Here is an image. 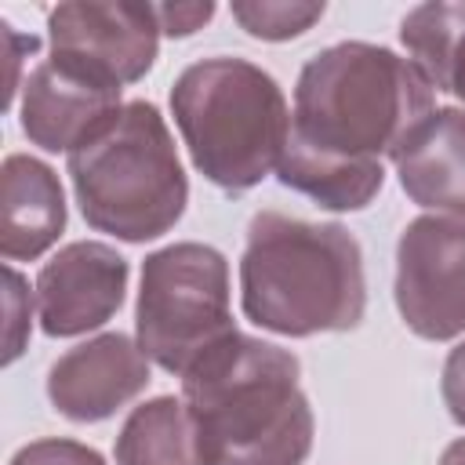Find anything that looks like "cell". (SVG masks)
<instances>
[{
    "label": "cell",
    "instance_id": "1",
    "mask_svg": "<svg viewBox=\"0 0 465 465\" xmlns=\"http://www.w3.org/2000/svg\"><path fill=\"white\" fill-rule=\"evenodd\" d=\"M425 73L392 47L341 40L316 51L294 84L287 145L341 163L396 160L436 109Z\"/></svg>",
    "mask_w": 465,
    "mask_h": 465
},
{
    "label": "cell",
    "instance_id": "2",
    "mask_svg": "<svg viewBox=\"0 0 465 465\" xmlns=\"http://www.w3.org/2000/svg\"><path fill=\"white\" fill-rule=\"evenodd\" d=\"M298 378L291 349L240 331L196 360L182 378V400L207 465H302L316 418Z\"/></svg>",
    "mask_w": 465,
    "mask_h": 465
},
{
    "label": "cell",
    "instance_id": "3",
    "mask_svg": "<svg viewBox=\"0 0 465 465\" xmlns=\"http://www.w3.org/2000/svg\"><path fill=\"white\" fill-rule=\"evenodd\" d=\"M240 305L283 338L352 331L367 309L360 240L338 222L258 211L240 254Z\"/></svg>",
    "mask_w": 465,
    "mask_h": 465
},
{
    "label": "cell",
    "instance_id": "4",
    "mask_svg": "<svg viewBox=\"0 0 465 465\" xmlns=\"http://www.w3.org/2000/svg\"><path fill=\"white\" fill-rule=\"evenodd\" d=\"M171 116L193 167L225 193H247L276 174L291 138L276 76L232 54L185 65L171 84Z\"/></svg>",
    "mask_w": 465,
    "mask_h": 465
},
{
    "label": "cell",
    "instance_id": "5",
    "mask_svg": "<svg viewBox=\"0 0 465 465\" xmlns=\"http://www.w3.org/2000/svg\"><path fill=\"white\" fill-rule=\"evenodd\" d=\"M73 196L94 232L145 243L178 225L189 203V178L167 120L145 98L94 131L65 160Z\"/></svg>",
    "mask_w": 465,
    "mask_h": 465
},
{
    "label": "cell",
    "instance_id": "6",
    "mask_svg": "<svg viewBox=\"0 0 465 465\" xmlns=\"http://www.w3.org/2000/svg\"><path fill=\"white\" fill-rule=\"evenodd\" d=\"M236 334L229 262L218 247L178 240L142 262L134 341L174 378Z\"/></svg>",
    "mask_w": 465,
    "mask_h": 465
},
{
    "label": "cell",
    "instance_id": "7",
    "mask_svg": "<svg viewBox=\"0 0 465 465\" xmlns=\"http://www.w3.org/2000/svg\"><path fill=\"white\" fill-rule=\"evenodd\" d=\"M396 309L425 341L465 334V218L421 214L396 240Z\"/></svg>",
    "mask_w": 465,
    "mask_h": 465
},
{
    "label": "cell",
    "instance_id": "8",
    "mask_svg": "<svg viewBox=\"0 0 465 465\" xmlns=\"http://www.w3.org/2000/svg\"><path fill=\"white\" fill-rule=\"evenodd\" d=\"M51 58L113 87L138 84L160 51L156 4L65 0L47 11Z\"/></svg>",
    "mask_w": 465,
    "mask_h": 465
},
{
    "label": "cell",
    "instance_id": "9",
    "mask_svg": "<svg viewBox=\"0 0 465 465\" xmlns=\"http://www.w3.org/2000/svg\"><path fill=\"white\" fill-rule=\"evenodd\" d=\"M131 265L102 240H76L36 272V312L51 338H76L109 323L127 294Z\"/></svg>",
    "mask_w": 465,
    "mask_h": 465
},
{
    "label": "cell",
    "instance_id": "10",
    "mask_svg": "<svg viewBox=\"0 0 465 465\" xmlns=\"http://www.w3.org/2000/svg\"><path fill=\"white\" fill-rule=\"evenodd\" d=\"M149 363L153 360L142 352V345L124 331L94 334L47 367V400L76 425L105 421L145 392L153 381Z\"/></svg>",
    "mask_w": 465,
    "mask_h": 465
},
{
    "label": "cell",
    "instance_id": "11",
    "mask_svg": "<svg viewBox=\"0 0 465 465\" xmlns=\"http://www.w3.org/2000/svg\"><path fill=\"white\" fill-rule=\"evenodd\" d=\"M120 91L124 87H113L58 58H44L22 80V134L44 153L69 156L124 109Z\"/></svg>",
    "mask_w": 465,
    "mask_h": 465
},
{
    "label": "cell",
    "instance_id": "12",
    "mask_svg": "<svg viewBox=\"0 0 465 465\" xmlns=\"http://www.w3.org/2000/svg\"><path fill=\"white\" fill-rule=\"evenodd\" d=\"M65 232V193L58 174L29 156L11 153L0 167V254L36 262Z\"/></svg>",
    "mask_w": 465,
    "mask_h": 465
},
{
    "label": "cell",
    "instance_id": "13",
    "mask_svg": "<svg viewBox=\"0 0 465 465\" xmlns=\"http://www.w3.org/2000/svg\"><path fill=\"white\" fill-rule=\"evenodd\" d=\"M392 163L411 203L465 218V109H432Z\"/></svg>",
    "mask_w": 465,
    "mask_h": 465
},
{
    "label": "cell",
    "instance_id": "14",
    "mask_svg": "<svg viewBox=\"0 0 465 465\" xmlns=\"http://www.w3.org/2000/svg\"><path fill=\"white\" fill-rule=\"evenodd\" d=\"M116 465H207L196 421L182 396H153L138 403L113 443Z\"/></svg>",
    "mask_w": 465,
    "mask_h": 465
},
{
    "label": "cell",
    "instance_id": "15",
    "mask_svg": "<svg viewBox=\"0 0 465 465\" xmlns=\"http://www.w3.org/2000/svg\"><path fill=\"white\" fill-rule=\"evenodd\" d=\"M400 44L436 91L465 102V4H418L400 22Z\"/></svg>",
    "mask_w": 465,
    "mask_h": 465
},
{
    "label": "cell",
    "instance_id": "16",
    "mask_svg": "<svg viewBox=\"0 0 465 465\" xmlns=\"http://www.w3.org/2000/svg\"><path fill=\"white\" fill-rule=\"evenodd\" d=\"M276 178L327 211H363L385 185V163H341L287 145Z\"/></svg>",
    "mask_w": 465,
    "mask_h": 465
},
{
    "label": "cell",
    "instance_id": "17",
    "mask_svg": "<svg viewBox=\"0 0 465 465\" xmlns=\"http://www.w3.org/2000/svg\"><path fill=\"white\" fill-rule=\"evenodd\" d=\"M327 4L320 0H232L229 15L254 40H294L323 18Z\"/></svg>",
    "mask_w": 465,
    "mask_h": 465
},
{
    "label": "cell",
    "instance_id": "18",
    "mask_svg": "<svg viewBox=\"0 0 465 465\" xmlns=\"http://www.w3.org/2000/svg\"><path fill=\"white\" fill-rule=\"evenodd\" d=\"M4 363H15L25 345H29V331H33V294H29V280L18 269H4Z\"/></svg>",
    "mask_w": 465,
    "mask_h": 465
},
{
    "label": "cell",
    "instance_id": "19",
    "mask_svg": "<svg viewBox=\"0 0 465 465\" xmlns=\"http://www.w3.org/2000/svg\"><path fill=\"white\" fill-rule=\"evenodd\" d=\"M7 465H105V458L94 447L80 443V440L44 436V440H33V443L18 447Z\"/></svg>",
    "mask_w": 465,
    "mask_h": 465
},
{
    "label": "cell",
    "instance_id": "20",
    "mask_svg": "<svg viewBox=\"0 0 465 465\" xmlns=\"http://www.w3.org/2000/svg\"><path fill=\"white\" fill-rule=\"evenodd\" d=\"M214 18V4H156V22L163 36H189Z\"/></svg>",
    "mask_w": 465,
    "mask_h": 465
},
{
    "label": "cell",
    "instance_id": "21",
    "mask_svg": "<svg viewBox=\"0 0 465 465\" xmlns=\"http://www.w3.org/2000/svg\"><path fill=\"white\" fill-rule=\"evenodd\" d=\"M440 396H443V407L447 414L465 425V341L450 349L447 363H443V378H440Z\"/></svg>",
    "mask_w": 465,
    "mask_h": 465
},
{
    "label": "cell",
    "instance_id": "22",
    "mask_svg": "<svg viewBox=\"0 0 465 465\" xmlns=\"http://www.w3.org/2000/svg\"><path fill=\"white\" fill-rule=\"evenodd\" d=\"M436 465H465V440H454L443 454H440V461Z\"/></svg>",
    "mask_w": 465,
    "mask_h": 465
}]
</instances>
